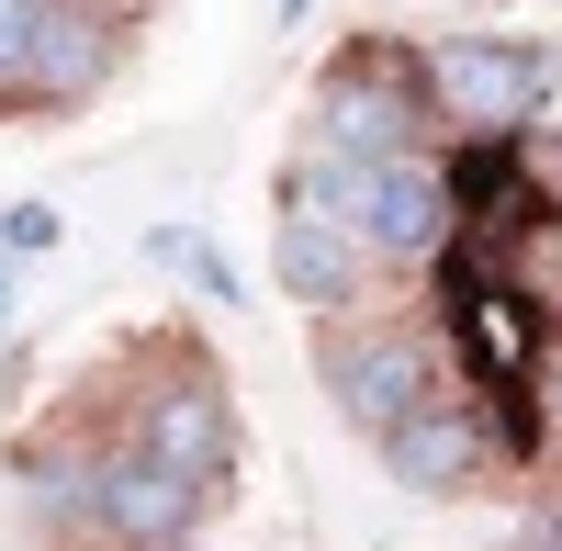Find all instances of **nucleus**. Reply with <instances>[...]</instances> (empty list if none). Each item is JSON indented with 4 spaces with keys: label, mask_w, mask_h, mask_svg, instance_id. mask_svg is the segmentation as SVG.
Listing matches in <instances>:
<instances>
[{
    "label": "nucleus",
    "mask_w": 562,
    "mask_h": 551,
    "mask_svg": "<svg viewBox=\"0 0 562 551\" xmlns=\"http://www.w3.org/2000/svg\"><path fill=\"white\" fill-rule=\"evenodd\" d=\"M34 34H45V0H0V90H23Z\"/></svg>",
    "instance_id": "nucleus-11"
},
{
    "label": "nucleus",
    "mask_w": 562,
    "mask_h": 551,
    "mask_svg": "<svg viewBox=\"0 0 562 551\" xmlns=\"http://www.w3.org/2000/svg\"><path fill=\"white\" fill-rule=\"evenodd\" d=\"M540 90H551V68L529 57V45H495V34H450V45H439V102L473 124V135L529 124Z\"/></svg>",
    "instance_id": "nucleus-1"
},
{
    "label": "nucleus",
    "mask_w": 562,
    "mask_h": 551,
    "mask_svg": "<svg viewBox=\"0 0 562 551\" xmlns=\"http://www.w3.org/2000/svg\"><path fill=\"white\" fill-rule=\"evenodd\" d=\"M135 462H158L169 484H203L225 462V405H214V383H169L147 405V450H135Z\"/></svg>",
    "instance_id": "nucleus-5"
},
{
    "label": "nucleus",
    "mask_w": 562,
    "mask_h": 551,
    "mask_svg": "<svg viewBox=\"0 0 562 551\" xmlns=\"http://www.w3.org/2000/svg\"><path fill=\"white\" fill-rule=\"evenodd\" d=\"M281 282H293L304 304H349V282H360V237H349V225H326V214H281Z\"/></svg>",
    "instance_id": "nucleus-6"
},
{
    "label": "nucleus",
    "mask_w": 562,
    "mask_h": 551,
    "mask_svg": "<svg viewBox=\"0 0 562 551\" xmlns=\"http://www.w3.org/2000/svg\"><path fill=\"white\" fill-rule=\"evenodd\" d=\"M102 12H79V0H45V34H34V68H23V90H45V102H79L90 79H102Z\"/></svg>",
    "instance_id": "nucleus-7"
},
{
    "label": "nucleus",
    "mask_w": 562,
    "mask_h": 551,
    "mask_svg": "<svg viewBox=\"0 0 562 551\" xmlns=\"http://www.w3.org/2000/svg\"><path fill=\"white\" fill-rule=\"evenodd\" d=\"M473 462H484V428L461 417V405H428V417H405V428H394V473H405V484H428V495L461 484Z\"/></svg>",
    "instance_id": "nucleus-10"
},
{
    "label": "nucleus",
    "mask_w": 562,
    "mask_h": 551,
    "mask_svg": "<svg viewBox=\"0 0 562 551\" xmlns=\"http://www.w3.org/2000/svg\"><path fill=\"white\" fill-rule=\"evenodd\" d=\"M394 135H405L394 90H371L360 68H349V79H326V158H349V169H383V158H405Z\"/></svg>",
    "instance_id": "nucleus-8"
},
{
    "label": "nucleus",
    "mask_w": 562,
    "mask_h": 551,
    "mask_svg": "<svg viewBox=\"0 0 562 551\" xmlns=\"http://www.w3.org/2000/svg\"><path fill=\"white\" fill-rule=\"evenodd\" d=\"M90 507H102V529H124V540H169L180 518H192V484H169L158 462H113L102 484H90Z\"/></svg>",
    "instance_id": "nucleus-9"
},
{
    "label": "nucleus",
    "mask_w": 562,
    "mask_h": 551,
    "mask_svg": "<svg viewBox=\"0 0 562 551\" xmlns=\"http://www.w3.org/2000/svg\"><path fill=\"white\" fill-rule=\"evenodd\" d=\"M450 327L473 338V372H484L495 394H518V383H529V338H540V315H529V293H506V282H484V270H450Z\"/></svg>",
    "instance_id": "nucleus-2"
},
{
    "label": "nucleus",
    "mask_w": 562,
    "mask_h": 551,
    "mask_svg": "<svg viewBox=\"0 0 562 551\" xmlns=\"http://www.w3.org/2000/svg\"><path fill=\"white\" fill-rule=\"evenodd\" d=\"M338 394H349V417L360 428H405V417H428V349L416 338H371V349H338Z\"/></svg>",
    "instance_id": "nucleus-4"
},
{
    "label": "nucleus",
    "mask_w": 562,
    "mask_h": 551,
    "mask_svg": "<svg viewBox=\"0 0 562 551\" xmlns=\"http://www.w3.org/2000/svg\"><path fill=\"white\" fill-rule=\"evenodd\" d=\"M439 225H450V180H439L428 158H383V169H371V192H360V225H349V237L416 259V248H439Z\"/></svg>",
    "instance_id": "nucleus-3"
},
{
    "label": "nucleus",
    "mask_w": 562,
    "mask_h": 551,
    "mask_svg": "<svg viewBox=\"0 0 562 551\" xmlns=\"http://www.w3.org/2000/svg\"><path fill=\"white\" fill-rule=\"evenodd\" d=\"M0 237H12V248H57V214H45V203H12V214H0Z\"/></svg>",
    "instance_id": "nucleus-12"
}]
</instances>
